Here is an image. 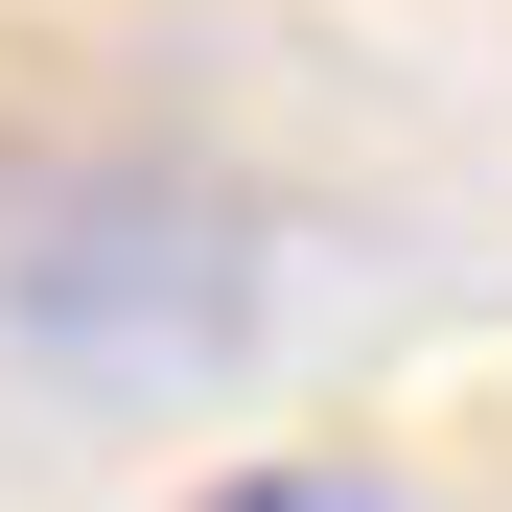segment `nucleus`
<instances>
[{
  "mask_svg": "<svg viewBox=\"0 0 512 512\" xmlns=\"http://www.w3.org/2000/svg\"><path fill=\"white\" fill-rule=\"evenodd\" d=\"M187 512H396V489H350V466H233V489H187Z\"/></svg>",
  "mask_w": 512,
  "mask_h": 512,
  "instance_id": "f257e3e1",
  "label": "nucleus"
}]
</instances>
